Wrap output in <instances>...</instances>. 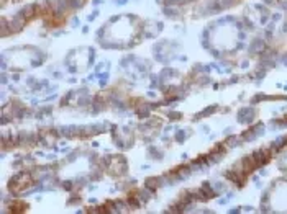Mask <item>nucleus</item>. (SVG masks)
Returning <instances> with one entry per match:
<instances>
[{
    "label": "nucleus",
    "instance_id": "obj_1",
    "mask_svg": "<svg viewBox=\"0 0 287 214\" xmlns=\"http://www.w3.org/2000/svg\"><path fill=\"white\" fill-rule=\"evenodd\" d=\"M256 49H262V41L261 39H256L253 44H251L250 51H256Z\"/></svg>",
    "mask_w": 287,
    "mask_h": 214
},
{
    "label": "nucleus",
    "instance_id": "obj_3",
    "mask_svg": "<svg viewBox=\"0 0 287 214\" xmlns=\"http://www.w3.org/2000/svg\"><path fill=\"white\" fill-rule=\"evenodd\" d=\"M179 116H181L179 113H171V119H177Z\"/></svg>",
    "mask_w": 287,
    "mask_h": 214
},
{
    "label": "nucleus",
    "instance_id": "obj_2",
    "mask_svg": "<svg viewBox=\"0 0 287 214\" xmlns=\"http://www.w3.org/2000/svg\"><path fill=\"white\" fill-rule=\"evenodd\" d=\"M176 137H177V141H184L185 139V134L184 132H177V136H176Z\"/></svg>",
    "mask_w": 287,
    "mask_h": 214
}]
</instances>
